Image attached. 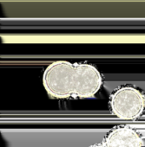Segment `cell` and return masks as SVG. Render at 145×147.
I'll use <instances>...</instances> for the list:
<instances>
[{"label": "cell", "instance_id": "5", "mask_svg": "<svg viewBox=\"0 0 145 147\" xmlns=\"http://www.w3.org/2000/svg\"><path fill=\"white\" fill-rule=\"evenodd\" d=\"M90 147H107V146L105 145V144H104L103 142H102V143L95 144H93V145H91V146H90Z\"/></svg>", "mask_w": 145, "mask_h": 147}, {"label": "cell", "instance_id": "2", "mask_svg": "<svg viewBox=\"0 0 145 147\" xmlns=\"http://www.w3.org/2000/svg\"><path fill=\"white\" fill-rule=\"evenodd\" d=\"M109 106L116 117L125 120H135L145 111V94L134 86H121L110 94Z\"/></svg>", "mask_w": 145, "mask_h": 147}, {"label": "cell", "instance_id": "4", "mask_svg": "<svg viewBox=\"0 0 145 147\" xmlns=\"http://www.w3.org/2000/svg\"><path fill=\"white\" fill-rule=\"evenodd\" d=\"M107 147H142L141 135L128 125H119L110 130L103 141Z\"/></svg>", "mask_w": 145, "mask_h": 147}, {"label": "cell", "instance_id": "1", "mask_svg": "<svg viewBox=\"0 0 145 147\" xmlns=\"http://www.w3.org/2000/svg\"><path fill=\"white\" fill-rule=\"evenodd\" d=\"M75 64L65 60L51 62L44 71L43 85L47 94L54 99L73 97Z\"/></svg>", "mask_w": 145, "mask_h": 147}, {"label": "cell", "instance_id": "3", "mask_svg": "<svg viewBox=\"0 0 145 147\" xmlns=\"http://www.w3.org/2000/svg\"><path fill=\"white\" fill-rule=\"evenodd\" d=\"M73 85V97L91 98L102 88L103 81L100 71L92 64L77 62Z\"/></svg>", "mask_w": 145, "mask_h": 147}]
</instances>
